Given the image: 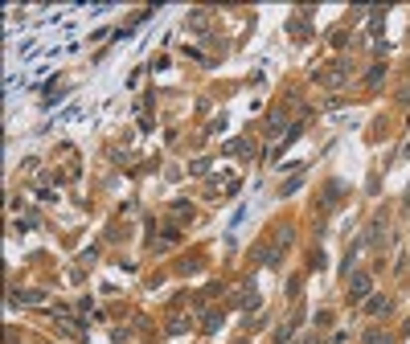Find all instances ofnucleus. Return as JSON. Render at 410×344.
<instances>
[{"mask_svg": "<svg viewBox=\"0 0 410 344\" xmlns=\"http://www.w3.org/2000/svg\"><path fill=\"white\" fill-rule=\"evenodd\" d=\"M365 291H369V274H357L353 279V295H365Z\"/></svg>", "mask_w": 410, "mask_h": 344, "instance_id": "f257e3e1", "label": "nucleus"}, {"mask_svg": "<svg viewBox=\"0 0 410 344\" xmlns=\"http://www.w3.org/2000/svg\"><path fill=\"white\" fill-rule=\"evenodd\" d=\"M365 344H390V336H365Z\"/></svg>", "mask_w": 410, "mask_h": 344, "instance_id": "f03ea898", "label": "nucleus"}]
</instances>
